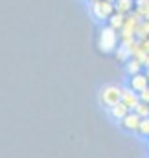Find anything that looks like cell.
I'll list each match as a JSON object with an SVG mask.
<instances>
[{"label": "cell", "mask_w": 149, "mask_h": 158, "mask_svg": "<svg viewBox=\"0 0 149 158\" xmlns=\"http://www.w3.org/2000/svg\"><path fill=\"white\" fill-rule=\"evenodd\" d=\"M100 99H101L103 105L112 107V105H116V103L121 101V90L118 86H114V85H107V86H103Z\"/></svg>", "instance_id": "1"}, {"label": "cell", "mask_w": 149, "mask_h": 158, "mask_svg": "<svg viewBox=\"0 0 149 158\" xmlns=\"http://www.w3.org/2000/svg\"><path fill=\"white\" fill-rule=\"evenodd\" d=\"M116 40H118V37H116V31L112 28L101 30V33H100V48H101V52H105V53L112 52L116 48Z\"/></svg>", "instance_id": "2"}, {"label": "cell", "mask_w": 149, "mask_h": 158, "mask_svg": "<svg viewBox=\"0 0 149 158\" xmlns=\"http://www.w3.org/2000/svg\"><path fill=\"white\" fill-rule=\"evenodd\" d=\"M121 125H123V129H127V131H136L138 129V125H140V116L138 114H125L123 118H121Z\"/></svg>", "instance_id": "3"}, {"label": "cell", "mask_w": 149, "mask_h": 158, "mask_svg": "<svg viewBox=\"0 0 149 158\" xmlns=\"http://www.w3.org/2000/svg\"><path fill=\"white\" fill-rule=\"evenodd\" d=\"M111 109V114H112V118H123L125 114H129V109L120 101V103H116V105H112V107H109Z\"/></svg>", "instance_id": "4"}, {"label": "cell", "mask_w": 149, "mask_h": 158, "mask_svg": "<svg viewBox=\"0 0 149 158\" xmlns=\"http://www.w3.org/2000/svg\"><path fill=\"white\" fill-rule=\"evenodd\" d=\"M131 88L142 92L144 88H147V79L144 77V76H140V74H136V76L133 77V81H131Z\"/></svg>", "instance_id": "5"}, {"label": "cell", "mask_w": 149, "mask_h": 158, "mask_svg": "<svg viewBox=\"0 0 149 158\" xmlns=\"http://www.w3.org/2000/svg\"><path fill=\"white\" fill-rule=\"evenodd\" d=\"M94 11H98V17H103V19H105V17H109V13H111V6L100 2V4L94 6Z\"/></svg>", "instance_id": "6"}, {"label": "cell", "mask_w": 149, "mask_h": 158, "mask_svg": "<svg viewBox=\"0 0 149 158\" xmlns=\"http://www.w3.org/2000/svg\"><path fill=\"white\" fill-rule=\"evenodd\" d=\"M127 68H129V72H134V74L140 70V66H138V63H136V61H131V63L127 64Z\"/></svg>", "instance_id": "7"}]
</instances>
